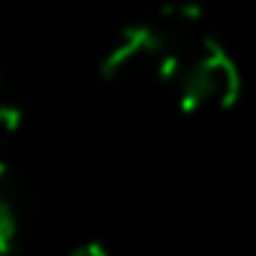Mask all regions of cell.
Returning a JSON list of instances; mask_svg holds the SVG:
<instances>
[{"label":"cell","mask_w":256,"mask_h":256,"mask_svg":"<svg viewBox=\"0 0 256 256\" xmlns=\"http://www.w3.org/2000/svg\"><path fill=\"white\" fill-rule=\"evenodd\" d=\"M199 48V46H196ZM196 48H178L172 46L163 30L151 22L126 24L112 48L100 60V78L108 84H139V82H160L175 84Z\"/></svg>","instance_id":"1"},{"label":"cell","mask_w":256,"mask_h":256,"mask_svg":"<svg viewBox=\"0 0 256 256\" xmlns=\"http://www.w3.org/2000/svg\"><path fill=\"white\" fill-rule=\"evenodd\" d=\"M175 84L178 108L184 114H217L232 108L241 96V72L226 48L211 36L199 42Z\"/></svg>","instance_id":"2"},{"label":"cell","mask_w":256,"mask_h":256,"mask_svg":"<svg viewBox=\"0 0 256 256\" xmlns=\"http://www.w3.org/2000/svg\"><path fill=\"white\" fill-rule=\"evenodd\" d=\"M22 241V214L16 193L10 190L6 178H0V256H12Z\"/></svg>","instance_id":"3"},{"label":"cell","mask_w":256,"mask_h":256,"mask_svg":"<svg viewBox=\"0 0 256 256\" xmlns=\"http://www.w3.org/2000/svg\"><path fill=\"white\" fill-rule=\"evenodd\" d=\"M18 136H22V108L4 102L0 106V178L10 175Z\"/></svg>","instance_id":"4"},{"label":"cell","mask_w":256,"mask_h":256,"mask_svg":"<svg viewBox=\"0 0 256 256\" xmlns=\"http://www.w3.org/2000/svg\"><path fill=\"white\" fill-rule=\"evenodd\" d=\"M66 256H112V253H108V247L102 241H84L76 250H70Z\"/></svg>","instance_id":"5"}]
</instances>
